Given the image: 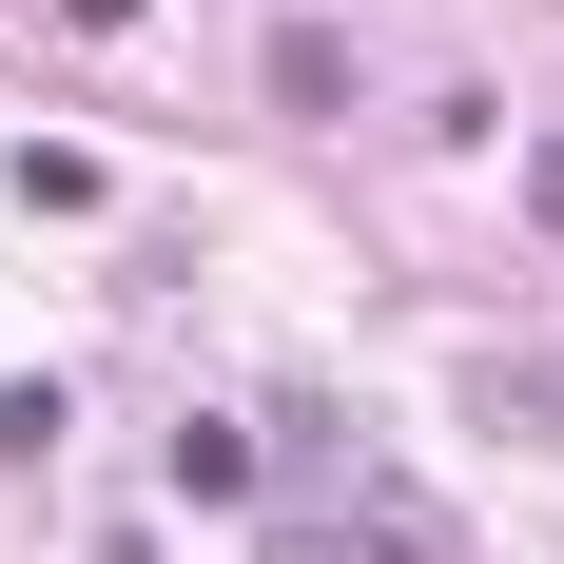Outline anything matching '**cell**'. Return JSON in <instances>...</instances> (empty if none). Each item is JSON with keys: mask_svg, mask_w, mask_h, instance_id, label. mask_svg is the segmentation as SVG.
<instances>
[{"mask_svg": "<svg viewBox=\"0 0 564 564\" xmlns=\"http://www.w3.org/2000/svg\"><path fill=\"white\" fill-rule=\"evenodd\" d=\"M273 98H292V117H332V98H350V40H332V20H292V40H273Z\"/></svg>", "mask_w": 564, "mask_h": 564, "instance_id": "6da1fadb", "label": "cell"}, {"mask_svg": "<svg viewBox=\"0 0 564 564\" xmlns=\"http://www.w3.org/2000/svg\"><path fill=\"white\" fill-rule=\"evenodd\" d=\"M525 215H545V234H564V137H545V156H525Z\"/></svg>", "mask_w": 564, "mask_h": 564, "instance_id": "7a4b0ae2", "label": "cell"}]
</instances>
